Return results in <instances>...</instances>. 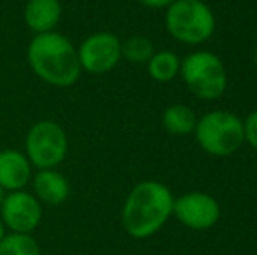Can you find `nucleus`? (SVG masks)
I'll return each mask as SVG.
<instances>
[{
    "label": "nucleus",
    "mask_w": 257,
    "mask_h": 255,
    "mask_svg": "<svg viewBox=\"0 0 257 255\" xmlns=\"http://www.w3.org/2000/svg\"><path fill=\"white\" fill-rule=\"evenodd\" d=\"M198 117L194 114V110L187 105L182 103H175V105H170L168 109L163 112V126L168 133L172 135H189L194 133L196 128Z\"/></svg>",
    "instance_id": "nucleus-13"
},
{
    "label": "nucleus",
    "mask_w": 257,
    "mask_h": 255,
    "mask_svg": "<svg viewBox=\"0 0 257 255\" xmlns=\"http://www.w3.org/2000/svg\"><path fill=\"white\" fill-rule=\"evenodd\" d=\"M27 58L32 72L54 88H70L82 74L77 48L58 32L35 35L28 44Z\"/></svg>",
    "instance_id": "nucleus-2"
},
{
    "label": "nucleus",
    "mask_w": 257,
    "mask_h": 255,
    "mask_svg": "<svg viewBox=\"0 0 257 255\" xmlns=\"http://www.w3.org/2000/svg\"><path fill=\"white\" fill-rule=\"evenodd\" d=\"M68 154V136L58 123L39 121L28 129L25 138V156L37 170H53Z\"/></svg>",
    "instance_id": "nucleus-6"
},
{
    "label": "nucleus",
    "mask_w": 257,
    "mask_h": 255,
    "mask_svg": "<svg viewBox=\"0 0 257 255\" xmlns=\"http://www.w3.org/2000/svg\"><path fill=\"white\" fill-rule=\"evenodd\" d=\"M165 25L175 41L198 46L215 32V16L203 0H175L166 7Z\"/></svg>",
    "instance_id": "nucleus-3"
},
{
    "label": "nucleus",
    "mask_w": 257,
    "mask_h": 255,
    "mask_svg": "<svg viewBox=\"0 0 257 255\" xmlns=\"http://www.w3.org/2000/svg\"><path fill=\"white\" fill-rule=\"evenodd\" d=\"M7 229H6V225H4V222H2V218H0V241H2V239H4V236H6L7 234Z\"/></svg>",
    "instance_id": "nucleus-19"
},
{
    "label": "nucleus",
    "mask_w": 257,
    "mask_h": 255,
    "mask_svg": "<svg viewBox=\"0 0 257 255\" xmlns=\"http://www.w3.org/2000/svg\"><path fill=\"white\" fill-rule=\"evenodd\" d=\"M6 191H4V189L2 187H0V204H2V201H4V197H6Z\"/></svg>",
    "instance_id": "nucleus-20"
},
{
    "label": "nucleus",
    "mask_w": 257,
    "mask_h": 255,
    "mask_svg": "<svg viewBox=\"0 0 257 255\" xmlns=\"http://www.w3.org/2000/svg\"><path fill=\"white\" fill-rule=\"evenodd\" d=\"M61 7L60 0H28L23 9L25 25L34 32L35 35L56 32L61 21Z\"/></svg>",
    "instance_id": "nucleus-11"
},
{
    "label": "nucleus",
    "mask_w": 257,
    "mask_h": 255,
    "mask_svg": "<svg viewBox=\"0 0 257 255\" xmlns=\"http://www.w3.org/2000/svg\"><path fill=\"white\" fill-rule=\"evenodd\" d=\"M180 224L193 231H206L220 218V206L206 192H186L173 199V213Z\"/></svg>",
    "instance_id": "nucleus-9"
},
{
    "label": "nucleus",
    "mask_w": 257,
    "mask_h": 255,
    "mask_svg": "<svg viewBox=\"0 0 257 255\" xmlns=\"http://www.w3.org/2000/svg\"><path fill=\"white\" fill-rule=\"evenodd\" d=\"M187 89L201 100H217L227 88L226 67L210 51H194L180 62V74Z\"/></svg>",
    "instance_id": "nucleus-5"
},
{
    "label": "nucleus",
    "mask_w": 257,
    "mask_h": 255,
    "mask_svg": "<svg viewBox=\"0 0 257 255\" xmlns=\"http://www.w3.org/2000/svg\"><path fill=\"white\" fill-rule=\"evenodd\" d=\"M200 147L210 156L226 157L245 143L243 121L229 110H212L200 117L194 128Z\"/></svg>",
    "instance_id": "nucleus-4"
},
{
    "label": "nucleus",
    "mask_w": 257,
    "mask_h": 255,
    "mask_svg": "<svg viewBox=\"0 0 257 255\" xmlns=\"http://www.w3.org/2000/svg\"><path fill=\"white\" fill-rule=\"evenodd\" d=\"M254 63H255V67H257V48H255V51H254Z\"/></svg>",
    "instance_id": "nucleus-21"
},
{
    "label": "nucleus",
    "mask_w": 257,
    "mask_h": 255,
    "mask_svg": "<svg viewBox=\"0 0 257 255\" xmlns=\"http://www.w3.org/2000/svg\"><path fill=\"white\" fill-rule=\"evenodd\" d=\"M122 41L110 32H96L86 37L77 48L79 63L82 72L91 75L108 74L122 60Z\"/></svg>",
    "instance_id": "nucleus-7"
},
{
    "label": "nucleus",
    "mask_w": 257,
    "mask_h": 255,
    "mask_svg": "<svg viewBox=\"0 0 257 255\" xmlns=\"http://www.w3.org/2000/svg\"><path fill=\"white\" fill-rule=\"evenodd\" d=\"M147 72L156 82H170L180 74V60L173 51H154L147 62Z\"/></svg>",
    "instance_id": "nucleus-14"
},
{
    "label": "nucleus",
    "mask_w": 257,
    "mask_h": 255,
    "mask_svg": "<svg viewBox=\"0 0 257 255\" xmlns=\"http://www.w3.org/2000/svg\"><path fill=\"white\" fill-rule=\"evenodd\" d=\"M173 194L165 184L146 180L130 191L121 210L122 229L135 239L156 234L173 213Z\"/></svg>",
    "instance_id": "nucleus-1"
},
{
    "label": "nucleus",
    "mask_w": 257,
    "mask_h": 255,
    "mask_svg": "<svg viewBox=\"0 0 257 255\" xmlns=\"http://www.w3.org/2000/svg\"><path fill=\"white\" fill-rule=\"evenodd\" d=\"M32 168L34 166L21 150H0V187L6 192L23 191L34 177Z\"/></svg>",
    "instance_id": "nucleus-10"
},
{
    "label": "nucleus",
    "mask_w": 257,
    "mask_h": 255,
    "mask_svg": "<svg viewBox=\"0 0 257 255\" xmlns=\"http://www.w3.org/2000/svg\"><path fill=\"white\" fill-rule=\"evenodd\" d=\"M32 187L34 196L42 204H61L70 197V182L63 173L53 168V170H39L32 177Z\"/></svg>",
    "instance_id": "nucleus-12"
},
{
    "label": "nucleus",
    "mask_w": 257,
    "mask_h": 255,
    "mask_svg": "<svg viewBox=\"0 0 257 255\" xmlns=\"http://www.w3.org/2000/svg\"><path fill=\"white\" fill-rule=\"evenodd\" d=\"M142 6L149 7V9H166L172 6L175 0H139Z\"/></svg>",
    "instance_id": "nucleus-18"
},
{
    "label": "nucleus",
    "mask_w": 257,
    "mask_h": 255,
    "mask_svg": "<svg viewBox=\"0 0 257 255\" xmlns=\"http://www.w3.org/2000/svg\"><path fill=\"white\" fill-rule=\"evenodd\" d=\"M42 203L28 191L7 192L0 204V218L11 232L32 234L42 222Z\"/></svg>",
    "instance_id": "nucleus-8"
},
{
    "label": "nucleus",
    "mask_w": 257,
    "mask_h": 255,
    "mask_svg": "<svg viewBox=\"0 0 257 255\" xmlns=\"http://www.w3.org/2000/svg\"><path fill=\"white\" fill-rule=\"evenodd\" d=\"M243 135L245 142L254 150H257V110L248 114V117L243 121Z\"/></svg>",
    "instance_id": "nucleus-17"
},
{
    "label": "nucleus",
    "mask_w": 257,
    "mask_h": 255,
    "mask_svg": "<svg viewBox=\"0 0 257 255\" xmlns=\"http://www.w3.org/2000/svg\"><path fill=\"white\" fill-rule=\"evenodd\" d=\"M121 53L130 63H147L154 55V46L144 35H133L121 44Z\"/></svg>",
    "instance_id": "nucleus-16"
},
{
    "label": "nucleus",
    "mask_w": 257,
    "mask_h": 255,
    "mask_svg": "<svg viewBox=\"0 0 257 255\" xmlns=\"http://www.w3.org/2000/svg\"><path fill=\"white\" fill-rule=\"evenodd\" d=\"M0 255H42L37 239L32 234L9 232L0 241Z\"/></svg>",
    "instance_id": "nucleus-15"
}]
</instances>
